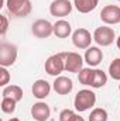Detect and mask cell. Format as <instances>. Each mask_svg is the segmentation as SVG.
Here are the masks:
<instances>
[{
	"mask_svg": "<svg viewBox=\"0 0 120 121\" xmlns=\"http://www.w3.org/2000/svg\"><path fill=\"white\" fill-rule=\"evenodd\" d=\"M83 69V58L78 52L65 54V70L71 73H79Z\"/></svg>",
	"mask_w": 120,
	"mask_h": 121,
	"instance_id": "cell-9",
	"label": "cell"
},
{
	"mask_svg": "<svg viewBox=\"0 0 120 121\" xmlns=\"http://www.w3.org/2000/svg\"><path fill=\"white\" fill-rule=\"evenodd\" d=\"M93 41L99 47H109L115 41V30L112 27H97L93 32Z\"/></svg>",
	"mask_w": 120,
	"mask_h": 121,
	"instance_id": "cell-5",
	"label": "cell"
},
{
	"mask_svg": "<svg viewBox=\"0 0 120 121\" xmlns=\"http://www.w3.org/2000/svg\"><path fill=\"white\" fill-rule=\"evenodd\" d=\"M109 75L113 80H120V58H116L109 65Z\"/></svg>",
	"mask_w": 120,
	"mask_h": 121,
	"instance_id": "cell-22",
	"label": "cell"
},
{
	"mask_svg": "<svg viewBox=\"0 0 120 121\" xmlns=\"http://www.w3.org/2000/svg\"><path fill=\"white\" fill-rule=\"evenodd\" d=\"M31 116L32 118L37 121H47L51 116V110H50V106L44 101H38V103H34L32 107H31Z\"/></svg>",
	"mask_w": 120,
	"mask_h": 121,
	"instance_id": "cell-11",
	"label": "cell"
},
{
	"mask_svg": "<svg viewBox=\"0 0 120 121\" xmlns=\"http://www.w3.org/2000/svg\"><path fill=\"white\" fill-rule=\"evenodd\" d=\"M7 10L16 17H27L32 10L30 0H7Z\"/></svg>",
	"mask_w": 120,
	"mask_h": 121,
	"instance_id": "cell-4",
	"label": "cell"
},
{
	"mask_svg": "<svg viewBox=\"0 0 120 121\" xmlns=\"http://www.w3.org/2000/svg\"><path fill=\"white\" fill-rule=\"evenodd\" d=\"M119 1H120V0H119Z\"/></svg>",
	"mask_w": 120,
	"mask_h": 121,
	"instance_id": "cell-30",
	"label": "cell"
},
{
	"mask_svg": "<svg viewBox=\"0 0 120 121\" xmlns=\"http://www.w3.org/2000/svg\"><path fill=\"white\" fill-rule=\"evenodd\" d=\"M16 104L17 101L14 99H10V97H3L1 99V111L6 113V114H13L16 111Z\"/></svg>",
	"mask_w": 120,
	"mask_h": 121,
	"instance_id": "cell-19",
	"label": "cell"
},
{
	"mask_svg": "<svg viewBox=\"0 0 120 121\" xmlns=\"http://www.w3.org/2000/svg\"><path fill=\"white\" fill-rule=\"evenodd\" d=\"M106 83H107V75L102 69H95L93 78H92V82H90V87L99 89V87H103Z\"/></svg>",
	"mask_w": 120,
	"mask_h": 121,
	"instance_id": "cell-18",
	"label": "cell"
},
{
	"mask_svg": "<svg viewBox=\"0 0 120 121\" xmlns=\"http://www.w3.org/2000/svg\"><path fill=\"white\" fill-rule=\"evenodd\" d=\"M116 45H117V48L120 49V37L117 38V39H116Z\"/></svg>",
	"mask_w": 120,
	"mask_h": 121,
	"instance_id": "cell-27",
	"label": "cell"
},
{
	"mask_svg": "<svg viewBox=\"0 0 120 121\" xmlns=\"http://www.w3.org/2000/svg\"><path fill=\"white\" fill-rule=\"evenodd\" d=\"M93 41V35L86 28H78L72 32V44L79 49H88Z\"/></svg>",
	"mask_w": 120,
	"mask_h": 121,
	"instance_id": "cell-6",
	"label": "cell"
},
{
	"mask_svg": "<svg viewBox=\"0 0 120 121\" xmlns=\"http://www.w3.org/2000/svg\"><path fill=\"white\" fill-rule=\"evenodd\" d=\"M76 113L74 110H69V108H65L60 113V121H72L75 118Z\"/></svg>",
	"mask_w": 120,
	"mask_h": 121,
	"instance_id": "cell-24",
	"label": "cell"
},
{
	"mask_svg": "<svg viewBox=\"0 0 120 121\" xmlns=\"http://www.w3.org/2000/svg\"><path fill=\"white\" fill-rule=\"evenodd\" d=\"M31 32L37 38H48L50 35L54 34V24H51L48 20L40 18L32 23L31 26Z\"/></svg>",
	"mask_w": 120,
	"mask_h": 121,
	"instance_id": "cell-7",
	"label": "cell"
},
{
	"mask_svg": "<svg viewBox=\"0 0 120 121\" xmlns=\"http://www.w3.org/2000/svg\"><path fill=\"white\" fill-rule=\"evenodd\" d=\"M52 87H54V90L57 91L58 94L65 96V94H69V93L72 91L74 83H72V80H71L69 78H66V76H57L55 80H54V83H52Z\"/></svg>",
	"mask_w": 120,
	"mask_h": 121,
	"instance_id": "cell-12",
	"label": "cell"
},
{
	"mask_svg": "<svg viewBox=\"0 0 120 121\" xmlns=\"http://www.w3.org/2000/svg\"><path fill=\"white\" fill-rule=\"evenodd\" d=\"M72 11V3L69 0H54L50 6V13L54 17H66Z\"/></svg>",
	"mask_w": 120,
	"mask_h": 121,
	"instance_id": "cell-10",
	"label": "cell"
},
{
	"mask_svg": "<svg viewBox=\"0 0 120 121\" xmlns=\"http://www.w3.org/2000/svg\"><path fill=\"white\" fill-rule=\"evenodd\" d=\"M1 96L3 97H10V99H14L17 103L20 100H23V89L17 85H10V86H6L3 91H1Z\"/></svg>",
	"mask_w": 120,
	"mask_h": 121,
	"instance_id": "cell-17",
	"label": "cell"
},
{
	"mask_svg": "<svg viewBox=\"0 0 120 121\" xmlns=\"http://www.w3.org/2000/svg\"><path fill=\"white\" fill-rule=\"evenodd\" d=\"M97 3H99V0H74L76 10L79 13H83V14L93 11L97 7Z\"/></svg>",
	"mask_w": 120,
	"mask_h": 121,
	"instance_id": "cell-16",
	"label": "cell"
},
{
	"mask_svg": "<svg viewBox=\"0 0 120 121\" xmlns=\"http://www.w3.org/2000/svg\"><path fill=\"white\" fill-rule=\"evenodd\" d=\"M72 32V27L66 20H58L54 24V35L58 38H68Z\"/></svg>",
	"mask_w": 120,
	"mask_h": 121,
	"instance_id": "cell-15",
	"label": "cell"
},
{
	"mask_svg": "<svg viewBox=\"0 0 120 121\" xmlns=\"http://www.w3.org/2000/svg\"><path fill=\"white\" fill-rule=\"evenodd\" d=\"M0 18H1V30H0V34L4 35L7 32V28H9V20H7L6 16H1Z\"/></svg>",
	"mask_w": 120,
	"mask_h": 121,
	"instance_id": "cell-25",
	"label": "cell"
},
{
	"mask_svg": "<svg viewBox=\"0 0 120 121\" xmlns=\"http://www.w3.org/2000/svg\"><path fill=\"white\" fill-rule=\"evenodd\" d=\"M10 79H11V76H10L9 70H7L4 66H0V86L6 87L7 83L10 82Z\"/></svg>",
	"mask_w": 120,
	"mask_h": 121,
	"instance_id": "cell-23",
	"label": "cell"
},
{
	"mask_svg": "<svg viewBox=\"0 0 120 121\" xmlns=\"http://www.w3.org/2000/svg\"><path fill=\"white\" fill-rule=\"evenodd\" d=\"M83 59L89 66H97L103 59V52L99 47H89L85 52Z\"/></svg>",
	"mask_w": 120,
	"mask_h": 121,
	"instance_id": "cell-14",
	"label": "cell"
},
{
	"mask_svg": "<svg viewBox=\"0 0 120 121\" xmlns=\"http://www.w3.org/2000/svg\"><path fill=\"white\" fill-rule=\"evenodd\" d=\"M95 103H96V94L92 90H88V89L79 90L75 96V100H74L75 110L79 111V113L90 110L95 106Z\"/></svg>",
	"mask_w": 120,
	"mask_h": 121,
	"instance_id": "cell-1",
	"label": "cell"
},
{
	"mask_svg": "<svg viewBox=\"0 0 120 121\" xmlns=\"http://www.w3.org/2000/svg\"><path fill=\"white\" fill-rule=\"evenodd\" d=\"M93 72H95V69L83 68V69L78 73V80H79V83L90 86V82H92V78H93Z\"/></svg>",
	"mask_w": 120,
	"mask_h": 121,
	"instance_id": "cell-20",
	"label": "cell"
},
{
	"mask_svg": "<svg viewBox=\"0 0 120 121\" xmlns=\"http://www.w3.org/2000/svg\"><path fill=\"white\" fill-rule=\"evenodd\" d=\"M17 60V47L10 42L0 44V66H11Z\"/></svg>",
	"mask_w": 120,
	"mask_h": 121,
	"instance_id": "cell-3",
	"label": "cell"
},
{
	"mask_svg": "<svg viewBox=\"0 0 120 121\" xmlns=\"http://www.w3.org/2000/svg\"><path fill=\"white\" fill-rule=\"evenodd\" d=\"M119 90H120V83H119Z\"/></svg>",
	"mask_w": 120,
	"mask_h": 121,
	"instance_id": "cell-29",
	"label": "cell"
},
{
	"mask_svg": "<svg viewBox=\"0 0 120 121\" xmlns=\"http://www.w3.org/2000/svg\"><path fill=\"white\" fill-rule=\"evenodd\" d=\"M72 121H85V120H83V118H82L79 114H76V116H75V118H74Z\"/></svg>",
	"mask_w": 120,
	"mask_h": 121,
	"instance_id": "cell-26",
	"label": "cell"
},
{
	"mask_svg": "<svg viewBox=\"0 0 120 121\" xmlns=\"http://www.w3.org/2000/svg\"><path fill=\"white\" fill-rule=\"evenodd\" d=\"M9 121H20V120H18V118H16V117H14V118H10V120H9Z\"/></svg>",
	"mask_w": 120,
	"mask_h": 121,
	"instance_id": "cell-28",
	"label": "cell"
},
{
	"mask_svg": "<svg viewBox=\"0 0 120 121\" xmlns=\"http://www.w3.org/2000/svg\"><path fill=\"white\" fill-rule=\"evenodd\" d=\"M65 54L66 52H60L55 55H51L48 59L45 60V72L50 76H60L61 73L65 70Z\"/></svg>",
	"mask_w": 120,
	"mask_h": 121,
	"instance_id": "cell-2",
	"label": "cell"
},
{
	"mask_svg": "<svg viewBox=\"0 0 120 121\" xmlns=\"http://www.w3.org/2000/svg\"><path fill=\"white\" fill-rule=\"evenodd\" d=\"M100 20L107 26H115L120 23V7L115 4H107L100 11Z\"/></svg>",
	"mask_w": 120,
	"mask_h": 121,
	"instance_id": "cell-8",
	"label": "cell"
},
{
	"mask_svg": "<svg viewBox=\"0 0 120 121\" xmlns=\"http://www.w3.org/2000/svg\"><path fill=\"white\" fill-rule=\"evenodd\" d=\"M107 118H109L107 111L100 107L93 108L89 114V121H107Z\"/></svg>",
	"mask_w": 120,
	"mask_h": 121,
	"instance_id": "cell-21",
	"label": "cell"
},
{
	"mask_svg": "<svg viewBox=\"0 0 120 121\" xmlns=\"http://www.w3.org/2000/svg\"><path fill=\"white\" fill-rule=\"evenodd\" d=\"M31 91L34 94L35 99L38 100H44L45 97H48L50 91H51V85L44 80V79H38L32 83V87H31Z\"/></svg>",
	"mask_w": 120,
	"mask_h": 121,
	"instance_id": "cell-13",
	"label": "cell"
}]
</instances>
